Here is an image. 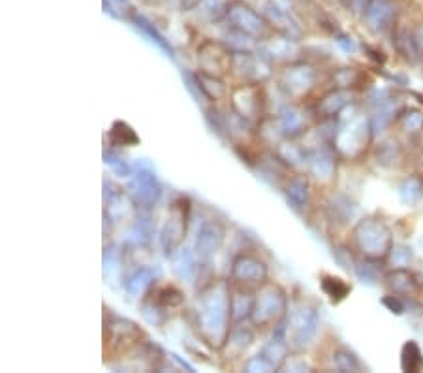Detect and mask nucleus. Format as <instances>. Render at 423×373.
Returning <instances> with one entry per match:
<instances>
[{
	"label": "nucleus",
	"instance_id": "f257e3e1",
	"mask_svg": "<svg viewBox=\"0 0 423 373\" xmlns=\"http://www.w3.org/2000/svg\"><path fill=\"white\" fill-rule=\"evenodd\" d=\"M194 326L198 337L209 347L222 351L232 332L230 279H211L198 291L194 304Z\"/></svg>",
	"mask_w": 423,
	"mask_h": 373
},
{
	"label": "nucleus",
	"instance_id": "f03ea898",
	"mask_svg": "<svg viewBox=\"0 0 423 373\" xmlns=\"http://www.w3.org/2000/svg\"><path fill=\"white\" fill-rule=\"evenodd\" d=\"M352 243L363 258L384 262L389 258L395 240H393L392 228L382 219L365 217L357 221L354 226Z\"/></svg>",
	"mask_w": 423,
	"mask_h": 373
},
{
	"label": "nucleus",
	"instance_id": "7ed1b4c3",
	"mask_svg": "<svg viewBox=\"0 0 423 373\" xmlns=\"http://www.w3.org/2000/svg\"><path fill=\"white\" fill-rule=\"evenodd\" d=\"M290 300L286 291L275 281H265L256 288V298L252 307L251 323L256 330L275 328L276 324L288 317Z\"/></svg>",
	"mask_w": 423,
	"mask_h": 373
},
{
	"label": "nucleus",
	"instance_id": "20e7f679",
	"mask_svg": "<svg viewBox=\"0 0 423 373\" xmlns=\"http://www.w3.org/2000/svg\"><path fill=\"white\" fill-rule=\"evenodd\" d=\"M230 110L246 124H260L267 117V91L262 81L239 83L230 91Z\"/></svg>",
	"mask_w": 423,
	"mask_h": 373
},
{
	"label": "nucleus",
	"instance_id": "39448f33",
	"mask_svg": "<svg viewBox=\"0 0 423 373\" xmlns=\"http://www.w3.org/2000/svg\"><path fill=\"white\" fill-rule=\"evenodd\" d=\"M341 117V115H339ZM373 121L365 115H350L341 117L335 123L333 147L344 156L362 155L373 138Z\"/></svg>",
	"mask_w": 423,
	"mask_h": 373
},
{
	"label": "nucleus",
	"instance_id": "423d86ee",
	"mask_svg": "<svg viewBox=\"0 0 423 373\" xmlns=\"http://www.w3.org/2000/svg\"><path fill=\"white\" fill-rule=\"evenodd\" d=\"M186 302L184 293L177 285L154 283L145 296H141V315L154 326H162L166 323L168 313L173 309H181Z\"/></svg>",
	"mask_w": 423,
	"mask_h": 373
},
{
	"label": "nucleus",
	"instance_id": "0eeeda50",
	"mask_svg": "<svg viewBox=\"0 0 423 373\" xmlns=\"http://www.w3.org/2000/svg\"><path fill=\"white\" fill-rule=\"evenodd\" d=\"M192 204L186 196H179L170 204L166 223L160 232V245L166 251L168 256H172L177 249L183 247L184 237L188 232L191 223Z\"/></svg>",
	"mask_w": 423,
	"mask_h": 373
},
{
	"label": "nucleus",
	"instance_id": "6e6552de",
	"mask_svg": "<svg viewBox=\"0 0 423 373\" xmlns=\"http://www.w3.org/2000/svg\"><path fill=\"white\" fill-rule=\"evenodd\" d=\"M318 324L320 315L314 305L299 304L290 309L286 317V339L290 347L295 351L307 347L318 332Z\"/></svg>",
	"mask_w": 423,
	"mask_h": 373
},
{
	"label": "nucleus",
	"instance_id": "1a4fd4ad",
	"mask_svg": "<svg viewBox=\"0 0 423 373\" xmlns=\"http://www.w3.org/2000/svg\"><path fill=\"white\" fill-rule=\"evenodd\" d=\"M143 343V330L128 319L110 313V323L104 328V345L110 347V355H128Z\"/></svg>",
	"mask_w": 423,
	"mask_h": 373
},
{
	"label": "nucleus",
	"instance_id": "9d476101",
	"mask_svg": "<svg viewBox=\"0 0 423 373\" xmlns=\"http://www.w3.org/2000/svg\"><path fill=\"white\" fill-rule=\"evenodd\" d=\"M226 19L230 21L233 31L248 38H256V40H265L273 31V27L264 13L256 12L254 8L241 2V0L230 2Z\"/></svg>",
	"mask_w": 423,
	"mask_h": 373
},
{
	"label": "nucleus",
	"instance_id": "9b49d317",
	"mask_svg": "<svg viewBox=\"0 0 423 373\" xmlns=\"http://www.w3.org/2000/svg\"><path fill=\"white\" fill-rule=\"evenodd\" d=\"M230 281L239 283V285L252 286L258 288L262 286L265 281H269V266L267 262L256 253L251 251H241L232 258V266H230Z\"/></svg>",
	"mask_w": 423,
	"mask_h": 373
},
{
	"label": "nucleus",
	"instance_id": "f8f14e48",
	"mask_svg": "<svg viewBox=\"0 0 423 373\" xmlns=\"http://www.w3.org/2000/svg\"><path fill=\"white\" fill-rule=\"evenodd\" d=\"M316 85V70L309 62H288L281 72L279 87L284 91L288 98L299 100Z\"/></svg>",
	"mask_w": 423,
	"mask_h": 373
},
{
	"label": "nucleus",
	"instance_id": "ddd939ff",
	"mask_svg": "<svg viewBox=\"0 0 423 373\" xmlns=\"http://www.w3.org/2000/svg\"><path fill=\"white\" fill-rule=\"evenodd\" d=\"M232 62L233 50L224 42L203 40L202 44L198 45V64L203 72L226 78L228 74H232Z\"/></svg>",
	"mask_w": 423,
	"mask_h": 373
},
{
	"label": "nucleus",
	"instance_id": "4468645a",
	"mask_svg": "<svg viewBox=\"0 0 423 373\" xmlns=\"http://www.w3.org/2000/svg\"><path fill=\"white\" fill-rule=\"evenodd\" d=\"M128 194L140 210L149 212V210H153L154 205L158 204L160 196H162V186H160L158 180H156V175L153 172L140 170L130 180Z\"/></svg>",
	"mask_w": 423,
	"mask_h": 373
},
{
	"label": "nucleus",
	"instance_id": "2eb2a0df",
	"mask_svg": "<svg viewBox=\"0 0 423 373\" xmlns=\"http://www.w3.org/2000/svg\"><path fill=\"white\" fill-rule=\"evenodd\" d=\"M226 242V224L218 219H209L202 224L194 242V253L198 261L209 262L218 253Z\"/></svg>",
	"mask_w": 423,
	"mask_h": 373
},
{
	"label": "nucleus",
	"instance_id": "dca6fc26",
	"mask_svg": "<svg viewBox=\"0 0 423 373\" xmlns=\"http://www.w3.org/2000/svg\"><path fill=\"white\" fill-rule=\"evenodd\" d=\"M397 19V10L392 0H369L363 8V21L376 34L392 31Z\"/></svg>",
	"mask_w": 423,
	"mask_h": 373
},
{
	"label": "nucleus",
	"instance_id": "f3484780",
	"mask_svg": "<svg viewBox=\"0 0 423 373\" xmlns=\"http://www.w3.org/2000/svg\"><path fill=\"white\" fill-rule=\"evenodd\" d=\"M192 78H194V83H196L198 93L202 94L203 98H207L209 102H221V100L230 98V87H228L226 81L221 75L198 70V72L192 74Z\"/></svg>",
	"mask_w": 423,
	"mask_h": 373
},
{
	"label": "nucleus",
	"instance_id": "a211bd4d",
	"mask_svg": "<svg viewBox=\"0 0 423 373\" xmlns=\"http://www.w3.org/2000/svg\"><path fill=\"white\" fill-rule=\"evenodd\" d=\"M384 285L392 294L397 296H414L420 291V281L408 268H395L384 275Z\"/></svg>",
	"mask_w": 423,
	"mask_h": 373
},
{
	"label": "nucleus",
	"instance_id": "6ab92c4d",
	"mask_svg": "<svg viewBox=\"0 0 423 373\" xmlns=\"http://www.w3.org/2000/svg\"><path fill=\"white\" fill-rule=\"evenodd\" d=\"M282 191H284V196L288 200V204L301 212L309 205V200H311V183H309V177L303 174L297 175H290L286 183L282 185Z\"/></svg>",
	"mask_w": 423,
	"mask_h": 373
},
{
	"label": "nucleus",
	"instance_id": "aec40b11",
	"mask_svg": "<svg viewBox=\"0 0 423 373\" xmlns=\"http://www.w3.org/2000/svg\"><path fill=\"white\" fill-rule=\"evenodd\" d=\"M264 15L267 17L271 27H273L275 31L281 32L282 36L292 38L295 42L301 38V27L297 25V21H295L294 15H292L288 10L276 6V4H269Z\"/></svg>",
	"mask_w": 423,
	"mask_h": 373
},
{
	"label": "nucleus",
	"instance_id": "412c9836",
	"mask_svg": "<svg viewBox=\"0 0 423 373\" xmlns=\"http://www.w3.org/2000/svg\"><path fill=\"white\" fill-rule=\"evenodd\" d=\"M352 93L348 89H333L332 93H327L324 98L318 102V113L324 119H335L341 115V112H344L346 108L350 106L352 100Z\"/></svg>",
	"mask_w": 423,
	"mask_h": 373
},
{
	"label": "nucleus",
	"instance_id": "4be33fe9",
	"mask_svg": "<svg viewBox=\"0 0 423 373\" xmlns=\"http://www.w3.org/2000/svg\"><path fill=\"white\" fill-rule=\"evenodd\" d=\"M154 285V270L149 266H138L132 274L124 279V291L130 298H140L149 293Z\"/></svg>",
	"mask_w": 423,
	"mask_h": 373
},
{
	"label": "nucleus",
	"instance_id": "5701e85b",
	"mask_svg": "<svg viewBox=\"0 0 423 373\" xmlns=\"http://www.w3.org/2000/svg\"><path fill=\"white\" fill-rule=\"evenodd\" d=\"M172 270L173 274L177 275L179 279L183 281H194L198 274H200V264L196 262V253H192L188 249H177L172 256Z\"/></svg>",
	"mask_w": 423,
	"mask_h": 373
},
{
	"label": "nucleus",
	"instance_id": "b1692460",
	"mask_svg": "<svg viewBox=\"0 0 423 373\" xmlns=\"http://www.w3.org/2000/svg\"><path fill=\"white\" fill-rule=\"evenodd\" d=\"M254 339H256V328L252 326L251 321L237 323L232 326V332H230V336H228V342L226 345H224V349H233V351L239 355V353H243V351L251 347Z\"/></svg>",
	"mask_w": 423,
	"mask_h": 373
},
{
	"label": "nucleus",
	"instance_id": "393cba45",
	"mask_svg": "<svg viewBox=\"0 0 423 373\" xmlns=\"http://www.w3.org/2000/svg\"><path fill=\"white\" fill-rule=\"evenodd\" d=\"M309 172L318 177V180H329L335 172V156L332 155V151L327 149H316L313 153H309L307 161Z\"/></svg>",
	"mask_w": 423,
	"mask_h": 373
},
{
	"label": "nucleus",
	"instance_id": "a878e982",
	"mask_svg": "<svg viewBox=\"0 0 423 373\" xmlns=\"http://www.w3.org/2000/svg\"><path fill=\"white\" fill-rule=\"evenodd\" d=\"M276 117H279V123H281L282 132H284L286 140H288V138L299 136V134H303L305 129H307L305 115H303V112H301L299 108L295 106L284 108Z\"/></svg>",
	"mask_w": 423,
	"mask_h": 373
},
{
	"label": "nucleus",
	"instance_id": "bb28decb",
	"mask_svg": "<svg viewBox=\"0 0 423 373\" xmlns=\"http://www.w3.org/2000/svg\"><path fill=\"white\" fill-rule=\"evenodd\" d=\"M107 138H110V143L113 147H134V145L140 143V136L124 121H115V123L111 124Z\"/></svg>",
	"mask_w": 423,
	"mask_h": 373
},
{
	"label": "nucleus",
	"instance_id": "cd10ccee",
	"mask_svg": "<svg viewBox=\"0 0 423 373\" xmlns=\"http://www.w3.org/2000/svg\"><path fill=\"white\" fill-rule=\"evenodd\" d=\"M320 288H322V293H324L327 298L332 300L333 304L343 302V300L352 293V286H350L346 281L327 274L320 277Z\"/></svg>",
	"mask_w": 423,
	"mask_h": 373
},
{
	"label": "nucleus",
	"instance_id": "c85d7f7f",
	"mask_svg": "<svg viewBox=\"0 0 423 373\" xmlns=\"http://www.w3.org/2000/svg\"><path fill=\"white\" fill-rule=\"evenodd\" d=\"M401 370L406 373L423 372V353L414 339L406 342L401 349Z\"/></svg>",
	"mask_w": 423,
	"mask_h": 373
},
{
	"label": "nucleus",
	"instance_id": "c756f323",
	"mask_svg": "<svg viewBox=\"0 0 423 373\" xmlns=\"http://www.w3.org/2000/svg\"><path fill=\"white\" fill-rule=\"evenodd\" d=\"M332 360L333 366L337 367L339 372H362V362L356 356V353H352L346 347L335 349Z\"/></svg>",
	"mask_w": 423,
	"mask_h": 373
},
{
	"label": "nucleus",
	"instance_id": "7c9ffc66",
	"mask_svg": "<svg viewBox=\"0 0 423 373\" xmlns=\"http://www.w3.org/2000/svg\"><path fill=\"white\" fill-rule=\"evenodd\" d=\"M228 6H230L228 0H202L198 4V10H200L203 17L215 23V21H221L222 17H226Z\"/></svg>",
	"mask_w": 423,
	"mask_h": 373
},
{
	"label": "nucleus",
	"instance_id": "2f4dec72",
	"mask_svg": "<svg viewBox=\"0 0 423 373\" xmlns=\"http://www.w3.org/2000/svg\"><path fill=\"white\" fill-rule=\"evenodd\" d=\"M423 194V183L420 177H408L401 185H399V196L406 204H416L417 200L422 198Z\"/></svg>",
	"mask_w": 423,
	"mask_h": 373
},
{
	"label": "nucleus",
	"instance_id": "473e14b6",
	"mask_svg": "<svg viewBox=\"0 0 423 373\" xmlns=\"http://www.w3.org/2000/svg\"><path fill=\"white\" fill-rule=\"evenodd\" d=\"M380 262L378 261H369V258H363V262H356L354 266V272L363 283H369L373 285L376 281H380Z\"/></svg>",
	"mask_w": 423,
	"mask_h": 373
},
{
	"label": "nucleus",
	"instance_id": "72a5a7b5",
	"mask_svg": "<svg viewBox=\"0 0 423 373\" xmlns=\"http://www.w3.org/2000/svg\"><path fill=\"white\" fill-rule=\"evenodd\" d=\"M399 124L408 134H420L423 131V113L420 110H406L399 113Z\"/></svg>",
	"mask_w": 423,
	"mask_h": 373
},
{
	"label": "nucleus",
	"instance_id": "f704fd0d",
	"mask_svg": "<svg viewBox=\"0 0 423 373\" xmlns=\"http://www.w3.org/2000/svg\"><path fill=\"white\" fill-rule=\"evenodd\" d=\"M134 23H135V27H138V29H141V31L145 32L147 36L153 38V42H156V45H158L160 50H164L168 55L173 57V50H172V45H170V42H168L166 38L162 36V34H160V32L156 31V29L151 25V23H149L147 19L141 17V15H135Z\"/></svg>",
	"mask_w": 423,
	"mask_h": 373
},
{
	"label": "nucleus",
	"instance_id": "c9c22d12",
	"mask_svg": "<svg viewBox=\"0 0 423 373\" xmlns=\"http://www.w3.org/2000/svg\"><path fill=\"white\" fill-rule=\"evenodd\" d=\"M333 80H335L339 89H348L350 91L352 87H356L357 81L362 80V74L354 68H341L337 74L333 75Z\"/></svg>",
	"mask_w": 423,
	"mask_h": 373
},
{
	"label": "nucleus",
	"instance_id": "e433bc0d",
	"mask_svg": "<svg viewBox=\"0 0 423 373\" xmlns=\"http://www.w3.org/2000/svg\"><path fill=\"white\" fill-rule=\"evenodd\" d=\"M389 258L395 264V268H408L414 261V253H412V247H408V245H393Z\"/></svg>",
	"mask_w": 423,
	"mask_h": 373
},
{
	"label": "nucleus",
	"instance_id": "4c0bfd02",
	"mask_svg": "<svg viewBox=\"0 0 423 373\" xmlns=\"http://www.w3.org/2000/svg\"><path fill=\"white\" fill-rule=\"evenodd\" d=\"M245 370L246 372H275V367L271 366L267 358H265L262 353H258V355L251 356V358H246L245 362Z\"/></svg>",
	"mask_w": 423,
	"mask_h": 373
},
{
	"label": "nucleus",
	"instance_id": "58836bf2",
	"mask_svg": "<svg viewBox=\"0 0 423 373\" xmlns=\"http://www.w3.org/2000/svg\"><path fill=\"white\" fill-rule=\"evenodd\" d=\"M352 247L348 245H337V247L333 249V256H335V261L344 268V270H350V268L356 266V262L352 258Z\"/></svg>",
	"mask_w": 423,
	"mask_h": 373
},
{
	"label": "nucleus",
	"instance_id": "ea45409f",
	"mask_svg": "<svg viewBox=\"0 0 423 373\" xmlns=\"http://www.w3.org/2000/svg\"><path fill=\"white\" fill-rule=\"evenodd\" d=\"M382 304L386 305L387 309L395 313V315H403L405 313V304H403V296H397V294H387L382 298Z\"/></svg>",
	"mask_w": 423,
	"mask_h": 373
},
{
	"label": "nucleus",
	"instance_id": "a19ab883",
	"mask_svg": "<svg viewBox=\"0 0 423 373\" xmlns=\"http://www.w3.org/2000/svg\"><path fill=\"white\" fill-rule=\"evenodd\" d=\"M105 162L110 164L111 170H113L117 175H121V177H128V175H132V174H130V166L123 161V159H121V156L110 155Z\"/></svg>",
	"mask_w": 423,
	"mask_h": 373
},
{
	"label": "nucleus",
	"instance_id": "79ce46f5",
	"mask_svg": "<svg viewBox=\"0 0 423 373\" xmlns=\"http://www.w3.org/2000/svg\"><path fill=\"white\" fill-rule=\"evenodd\" d=\"M412 42H414V47H416L417 55L423 57V23L416 27V29H412Z\"/></svg>",
	"mask_w": 423,
	"mask_h": 373
},
{
	"label": "nucleus",
	"instance_id": "37998d69",
	"mask_svg": "<svg viewBox=\"0 0 423 373\" xmlns=\"http://www.w3.org/2000/svg\"><path fill=\"white\" fill-rule=\"evenodd\" d=\"M200 2H202V0H183V8H186V10H191V8H198Z\"/></svg>",
	"mask_w": 423,
	"mask_h": 373
},
{
	"label": "nucleus",
	"instance_id": "c03bdc74",
	"mask_svg": "<svg viewBox=\"0 0 423 373\" xmlns=\"http://www.w3.org/2000/svg\"><path fill=\"white\" fill-rule=\"evenodd\" d=\"M119 2H126V0H119Z\"/></svg>",
	"mask_w": 423,
	"mask_h": 373
},
{
	"label": "nucleus",
	"instance_id": "a18cd8bd",
	"mask_svg": "<svg viewBox=\"0 0 423 373\" xmlns=\"http://www.w3.org/2000/svg\"><path fill=\"white\" fill-rule=\"evenodd\" d=\"M422 274H423V270H422Z\"/></svg>",
	"mask_w": 423,
	"mask_h": 373
}]
</instances>
